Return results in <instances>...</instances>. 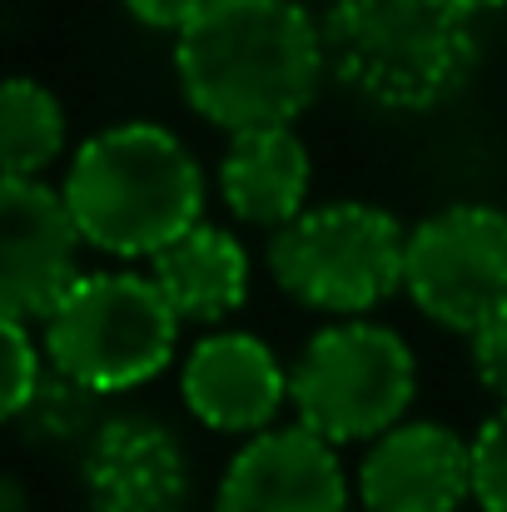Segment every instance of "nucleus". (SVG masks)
Listing matches in <instances>:
<instances>
[{"mask_svg":"<svg viewBox=\"0 0 507 512\" xmlns=\"http://www.w3.org/2000/svg\"><path fill=\"white\" fill-rule=\"evenodd\" d=\"M174 75L184 105L229 140L284 130L329 75L324 25L299 0H209L174 45Z\"/></svg>","mask_w":507,"mask_h":512,"instance_id":"1","label":"nucleus"},{"mask_svg":"<svg viewBox=\"0 0 507 512\" xmlns=\"http://www.w3.org/2000/svg\"><path fill=\"white\" fill-rule=\"evenodd\" d=\"M75 229L115 259H155L179 234L204 224V174L189 145L150 120L90 135L60 184Z\"/></svg>","mask_w":507,"mask_h":512,"instance_id":"2","label":"nucleus"},{"mask_svg":"<svg viewBox=\"0 0 507 512\" xmlns=\"http://www.w3.org/2000/svg\"><path fill=\"white\" fill-rule=\"evenodd\" d=\"M324 55L338 80L393 115L448 105L478 70L473 20L443 0H334Z\"/></svg>","mask_w":507,"mask_h":512,"instance_id":"3","label":"nucleus"},{"mask_svg":"<svg viewBox=\"0 0 507 512\" xmlns=\"http://www.w3.org/2000/svg\"><path fill=\"white\" fill-rule=\"evenodd\" d=\"M40 343L55 373L110 398L165 373L179 343V314L150 274H85L40 324Z\"/></svg>","mask_w":507,"mask_h":512,"instance_id":"4","label":"nucleus"},{"mask_svg":"<svg viewBox=\"0 0 507 512\" xmlns=\"http://www.w3.org/2000/svg\"><path fill=\"white\" fill-rule=\"evenodd\" d=\"M408 264V229L363 199H334L304 209L294 224L274 229L269 239V274L274 284L334 319H363L383 299L403 289Z\"/></svg>","mask_w":507,"mask_h":512,"instance_id":"5","label":"nucleus"},{"mask_svg":"<svg viewBox=\"0 0 507 512\" xmlns=\"http://www.w3.org/2000/svg\"><path fill=\"white\" fill-rule=\"evenodd\" d=\"M418 363L398 329L343 319L319 329L289 368V408L324 443H373L408 423Z\"/></svg>","mask_w":507,"mask_h":512,"instance_id":"6","label":"nucleus"},{"mask_svg":"<svg viewBox=\"0 0 507 512\" xmlns=\"http://www.w3.org/2000/svg\"><path fill=\"white\" fill-rule=\"evenodd\" d=\"M403 294L453 334H473L507 304V214L493 204H448L408 229Z\"/></svg>","mask_w":507,"mask_h":512,"instance_id":"7","label":"nucleus"},{"mask_svg":"<svg viewBox=\"0 0 507 512\" xmlns=\"http://www.w3.org/2000/svg\"><path fill=\"white\" fill-rule=\"evenodd\" d=\"M80 229L60 189L45 179H5L0 189V309L45 324L80 274Z\"/></svg>","mask_w":507,"mask_h":512,"instance_id":"8","label":"nucleus"},{"mask_svg":"<svg viewBox=\"0 0 507 512\" xmlns=\"http://www.w3.org/2000/svg\"><path fill=\"white\" fill-rule=\"evenodd\" d=\"M348 473L338 463V448L294 428H269L249 438L214 493V512H348Z\"/></svg>","mask_w":507,"mask_h":512,"instance_id":"9","label":"nucleus"},{"mask_svg":"<svg viewBox=\"0 0 507 512\" xmlns=\"http://www.w3.org/2000/svg\"><path fill=\"white\" fill-rule=\"evenodd\" d=\"M179 393L204 428L259 438L274 428L279 408L289 403V368L264 339L244 329H219L184 353Z\"/></svg>","mask_w":507,"mask_h":512,"instance_id":"10","label":"nucleus"},{"mask_svg":"<svg viewBox=\"0 0 507 512\" xmlns=\"http://www.w3.org/2000/svg\"><path fill=\"white\" fill-rule=\"evenodd\" d=\"M363 512H458L473 503V438L448 423H398L358 463Z\"/></svg>","mask_w":507,"mask_h":512,"instance_id":"11","label":"nucleus"},{"mask_svg":"<svg viewBox=\"0 0 507 512\" xmlns=\"http://www.w3.org/2000/svg\"><path fill=\"white\" fill-rule=\"evenodd\" d=\"M80 483L95 512H179L189 498V458L160 418L120 413L85 438Z\"/></svg>","mask_w":507,"mask_h":512,"instance_id":"12","label":"nucleus"},{"mask_svg":"<svg viewBox=\"0 0 507 512\" xmlns=\"http://www.w3.org/2000/svg\"><path fill=\"white\" fill-rule=\"evenodd\" d=\"M309 179H314L309 150L294 135V125H284L229 140L219 165V194L234 219L259 229H284L309 209Z\"/></svg>","mask_w":507,"mask_h":512,"instance_id":"13","label":"nucleus"},{"mask_svg":"<svg viewBox=\"0 0 507 512\" xmlns=\"http://www.w3.org/2000/svg\"><path fill=\"white\" fill-rule=\"evenodd\" d=\"M150 279L160 284L179 324H224L249 299V254L229 229L194 224L150 259Z\"/></svg>","mask_w":507,"mask_h":512,"instance_id":"14","label":"nucleus"},{"mask_svg":"<svg viewBox=\"0 0 507 512\" xmlns=\"http://www.w3.org/2000/svg\"><path fill=\"white\" fill-rule=\"evenodd\" d=\"M65 150V110L40 80H5L0 95V155L5 179H45Z\"/></svg>","mask_w":507,"mask_h":512,"instance_id":"15","label":"nucleus"},{"mask_svg":"<svg viewBox=\"0 0 507 512\" xmlns=\"http://www.w3.org/2000/svg\"><path fill=\"white\" fill-rule=\"evenodd\" d=\"M95 393L90 388H80L75 378H65V373H45V383L35 388V398L10 418L15 428H20V438L25 443H35V448H65V443H75V438H90L100 423H95Z\"/></svg>","mask_w":507,"mask_h":512,"instance_id":"16","label":"nucleus"},{"mask_svg":"<svg viewBox=\"0 0 507 512\" xmlns=\"http://www.w3.org/2000/svg\"><path fill=\"white\" fill-rule=\"evenodd\" d=\"M0 334H5V403H0V413H5V423L35 398V388L45 383V343L30 339V324L25 319H0Z\"/></svg>","mask_w":507,"mask_h":512,"instance_id":"17","label":"nucleus"},{"mask_svg":"<svg viewBox=\"0 0 507 512\" xmlns=\"http://www.w3.org/2000/svg\"><path fill=\"white\" fill-rule=\"evenodd\" d=\"M473 503L483 512H507V403L473 438Z\"/></svg>","mask_w":507,"mask_h":512,"instance_id":"18","label":"nucleus"},{"mask_svg":"<svg viewBox=\"0 0 507 512\" xmlns=\"http://www.w3.org/2000/svg\"><path fill=\"white\" fill-rule=\"evenodd\" d=\"M468 358H473L478 383H483L498 403H507V304L488 324H478V329L468 334Z\"/></svg>","mask_w":507,"mask_h":512,"instance_id":"19","label":"nucleus"},{"mask_svg":"<svg viewBox=\"0 0 507 512\" xmlns=\"http://www.w3.org/2000/svg\"><path fill=\"white\" fill-rule=\"evenodd\" d=\"M125 10H130L140 25H150V30H174V35H184V30L209 10V0H125Z\"/></svg>","mask_w":507,"mask_h":512,"instance_id":"20","label":"nucleus"},{"mask_svg":"<svg viewBox=\"0 0 507 512\" xmlns=\"http://www.w3.org/2000/svg\"><path fill=\"white\" fill-rule=\"evenodd\" d=\"M443 5L473 20V15H483V10H498V5H507V0H443Z\"/></svg>","mask_w":507,"mask_h":512,"instance_id":"21","label":"nucleus"},{"mask_svg":"<svg viewBox=\"0 0 507 512\" xmlns=\"http://www.w3.org/2000/svg\"><path fill=\"white\" fill-rule=\"evenodd\" d=\"M0 493H5V512H25V493H20V483H15V478H5V488H0Z\"/></svg>","mask_w":507,"mask_h":512,"instance_id":"22","label":"nucleus"}]
</instances>
